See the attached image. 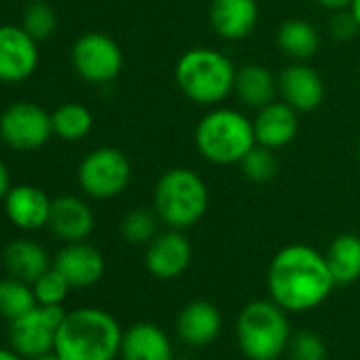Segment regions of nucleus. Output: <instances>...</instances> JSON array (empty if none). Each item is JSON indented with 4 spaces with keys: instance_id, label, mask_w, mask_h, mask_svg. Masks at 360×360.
I'll return each mask as SVG.
<instances>
[{
    "instance_id": "31",
    "label": "nucleus",
    "mask_w": 360,
    "mask_h": 360,
    "mask_svg": "<svg viewBox=\"0 0 360 360\" xmlns=\"http://www.w3.org/2000/svg\"><path fill=\"white\" fill-rule=\"evenodd\" d=\"M286 352L290 354V360H326L328 356L324 339L311 330L295 333Z\"/></svg>"
},
{
    "instance_id": "9",
    "label": "nucleus",
    "mask_w": 360,
    "mask_h": 360,
    "mask_svg": "<svg viewBox=\"0 0 360 360\" xmlns=\"http://www.w3.org/2000/svg\"><path fill=\"white\" fill-rule=\"evenodd\" d=\"M72 66L83 81L106 85L119 77L123 68V51L108 34L85 32L72 45Z\"/></svg>"
},
{
    "instance_id": "21",
    "label": "nucleus",
    "mask_w": 360,
    "mask_h": 360,
    "mask_svg": "<svg viewBox=\"0 0 360 360\" xmlns=\"http://www.w3.org/2000/svg\"><path fill=\"white\" fill-rule=\"evenodd\" d=\"M233 94L248 108H263L278 96V77L263 64H244L236 72Z\"/></svg>"
},
{
    "instance_id": "16",
    "label": "nucleus",
    "mask_w": 360,
    "mask_h": 360,
    "mask_svg": "<svg viewBox=\"0 0 360 360\" xmlns=\"http://www.w3.org/2000/svg\"><path fill=\"white\" fill-rule=\"evenodd\" d=\"M223 328V316L217 305L210 301H191L180 309L176 318V335L178 339L191 345L204 347L210 345Z\"/></svg>"
},
{
    "instance_id": "13",
    "label": "nucleus",
    "mask_w": 360,
    "mask_h": 360,
    "mask_svg": "<svg viewBox=\"0 0 360 360\" xmlns=\"http://www.w3.org/2000/svg\"><path fill=\"white\" fill-rule=\"evenodd\" d=\"M322 77L305 62H292L278 75V96L297 112H311L324 100Z\"/></svg>"
},
{
    "instance_id": "29",
    "label": "nucleus",
    "mask_w": 360,
    "mask_h": 360,
    "mask_svg": "<svg viewBox=\"0 0 360 360\" xmlns=\"http://www.w3.org/2000/svg\"><path fill=\"white\" fill-rule=\"evenodd\" d=\"M22 28L34 41H47L56 32V28H58V18H56L53 9L47 3H43V0H37V3H32V5H28L24 9Z\"/></svg>"
},
{
    "instance_id": "24",
    "label": "nucleus",
    "mask_w": 360,
    "mask_h": 360,
    "mask_svg": "<svg viewBox=\"0 0 360 360\" xmlns=\"http://www.w3.org/2000/svg\"><path fill=\"white\" fill-rule=\"evenodd\" d=\"M278 47L292 62H307L320 47L318 30L303 20H286L278 30Z\"/></svg>"
},
{
    "instance_id": "32",
    "label": "nucleus",
    "mask_w": 360,
    "mask_h": 360,
    "mask_svg": "<svg viewBox=\"0 0 360 360\" xmlns=\"http://www.w3.org/2000/svg\"><path fill=\"white\" fill-rule=\"evenodd\" d=\"M356 32H360V28H358V24H356V20H354L349 9L337 11L333 15V20H330V34L337 41H349V39L356 37Z\"/></svg>"
},
{
    "instance_id": "18",
    "label": "nucleus",
    "mask_w": 360,
    "mask_h": 360,
    "mask_svg": "<svg viewBox=\"0 0 360 360\" xmlns=\"http://www.w3.org/2000/svg\"><path fill=\"white\" fill-rule=\"evenodd\" d=\"M51 204L53 202L47 198V193L34 185L11 187L5 195V212L9 221L24 231H37L49 225Z\"/></svg>"
},
{
    "instance_id": "14",
    "label": "nucleus",
    "mask_w": 360,
    "mask_h": 360,
    "mask_svg": "<svg viewBox=\"0 0 360 360\" xmlns=\"http://www.w3.org/2000/svg\"><path fill=\"white\" fill-rule=\"evenodd\" d=\"M53 267L68 280L72 288H89L102 280L106 261L96 246L72 242L56 255Z\"/></svg>"
},
{
    "instance_id": "5",
    "label": "nucleus",
    "mask_w": 360,
    "mask_h": 360,
    "mask_svg": "<svg viewBox=\"0 0 360 360\" xmlns=\"http://www.w3.org/2000/svg\"><path fill=\"white\" fill-rule=\"evenodd\" d=\"M288 311L274 299L248 303L236 322V337L248 360H278L290 343Z\"/></svg>"
},
{
    "instance_id": "30",
    "label": "nucleus",
    "mask_w": 360,
    "mask_h": 360,
    "mask_svg": "<svg viewBox=\"0 0 360 360\" xmlns=\"http://www.w3.org/2000/svg\"><path fill=\"white\" fill-rule=\"evenodd\" d=\"M32 288H34V297H37L39 305H62L72 286L51 265L39 280L32 282Z\"/></svg>"
},
{
    "instance_id": "11",
    "label": "nucleus",
    "mask_w": 360,
    "mask_h": 360,
    "mask_svg": "<svg viewBox=\"0 0 360 360\" xmlns=\"http://www.w3.org/2000/svg\"><path fill=\"white\" fill-rule=\"evenodd\" d=\"M39 41L22 26H0V81L20 83L39 66Z\"/></svg>"
},
{
    "instance_id": "38",
    "label": "nucleus",
    "mask_w": 360,
    "mask_h": 360,
    "mask_svg": "<svg viewBox=\"0 0 360 360\" xmlns=\"http://www.w3.org/2000/svg\"><path fill=\"white\" fill-rule=\"evenodd\" d=\"M358 161H360V140H358Z\"/></svg>"
},
{
    "instance_id": "10",
    "label": "nucleus",
    "mask_w": 360,
    "mask_h": 360,
    "mask_svg": "<svg viewBox=\"0 0 360 360\" xmlns=\"http://www.w3.org/2000/svg\"><path fill=\"white\" fill-rule=\"evenodd\" d=\"M53 134L51 115L34 102H15L0 115V138L11 148L37 150Z\"/></svg>"
},
{
    "instance_id": "35",
    "label": "nucleus",
    "mask_w": 360,
    "mask_h": 360,
    "mask_svg": "<svg viewBox=\"0 0 360 360\" xmlns=\"http://www.w3.org/2000/svg\"><path fill=\"white\" fill-rule=\"evenodd\" d=\"M0 360H26V358L18 354L13 347H0Z\"/></svg>"
},
{
    "instance_id": "34",
    "label": "nucleus",
    "mask_w": 360,
    "mask_h": 360,
    "mask_svg": "<svg viewBox=\"0 0 360 360\" xmlns=\"http://www.w3.org/2000/svg\"><path fill=\"white\" fill-rule=\"evenodd\" d=\"M9 189H11V183H9V172H7L5 161L0 159V200H5V195L9 193Z\"/></svg>"
},
{
    "instance_id": "20",
    "label": "nucleus",
    "mask_w": 360,
    "mask_h": 360,
    "mask_svg": "<svg viewBox=\"0 0 360 360\" xmlns=\"http://www.w3.org/2000/svg\"><path fill=\"white\" fill-rule=\"evenodd\" d=\"M94 223H96L94 212L83 200L75 195H64V198L53 200L49 227L53 236L64 240L66 244L85 242L94 231Z\"/></svg>"
},
{
    "instance_id": "3",
    "label": "nucleus",
    "mask_w": 360,
    "mask_h": 360,
    "mask_svg": "<svg viewBox=\"0 0 360 360\" xmlns=\"http://www.w3.org/2000/svg\"><path fill=\"white\" fill-rule=\"evenodd\" d=\"M210 193L206 180L189 167L163 172L153 191V210L167 229L185 231L208 212Z\"/></svg>"
},
{
    "instance_id": "27",
    "label": "nucleus",
    "mask_w": 360,
    "mask_h": 360,
    "mask_svg": "<svg viewBox=\"0 0 360 360\" xmlns=\"http://www.w3.org/2000/svg\"><path fill=\"white\" fill-rule=\"evenodd\" d=\"M244 176L250 180V183L263 185L269 183V180L278 174V159H276V150L255 144L248 155L240 161Z\"/></svg>"
},
{
    "instance_id": "23",
    "label": "nucleus",
    "mask_w": 360,
    "mask_h": 360,
    "mask_svg": "<svg viewBox=\"0 0 360 360\" xmlns=\"http://www.w3.org/2000/svg\"><path fill=\"white\" fill-rule=\"evenodd\" d=\"M326 263L335 284L347 286L360 278V236L341 233L326 248Z\"/></svg>"
},
{
    "instance_id": "17",
    "label": "nucleus",
    "mask_w": 360,
    "mask_h": 360,
    "mask_svg": "<svg viewBox=\"0 0 360 360\" xmlns=\"http://www.w3.org/2000/svg\"><path fill=\"white\" fill-rule=\"evenodd\" d=\"M259 24L257 0H212L210 26L225 41H244Z\"/></svg>"
},
{
    "instance_id": "2",
    "label": "nucleus",
    "mask_w": 360,
    "mask_h": 360,
    "mask_svg": "<svg viewBox=\"0 0 360 360\" xmlns=\"http://www.w3.org/2000/svg\"><path fill=\"white\" fill-rule=\"evenodd\" d=\"M123 328L117 318L100 307L66 311L53 352L62 360H115L121 352Z\"/></svg>"
},
{
    "instance_id": "25",
    "label": "nucleus",
    "mask_w": 360,
    "mask_h": 360,
    "mask_svg": "<svg viewBox=\"0 0 360 360\" xmlns=\"http://www.w3.org/2000/svg\"><path fill=\"white\" fill-rule=\"evenodd\" d=\"M53 134L66 142L83 140L94 127V115L87 106L79 102H66L51 115Z\"/></svg>"
},
{
    "instance_id": "6",
    "label": "nucleus",
    "mask_w": 360,
    "mask_h": 360,
    "mask_svg": "<svg viewBox=\"0 0 360 360\" xmlns=\"http://www.w3.org/2000/svg\"><path fill=\"white\" fill-rule=\"evenodd\" d=\"M255 144L252 119L236 108H212L195 127V148L214 165L240 163Z\"/></svg>"
},
{
    "instance_id": "1",
    "label": "nucleus",
    "mask_w": 360,
    "mask_h": 360,
    "mask_svg": "<svg viewBox=\"0 0 360 360\" xmlns=\"http://www.w3.org/2000/svg\"><path fill=\"white\" fill-rule=\"evenodd\" d=\"M326 257L307 244H290L278 250L267 269V290L290 314L322 305L335 288Z\"/></svg>"
},
{
    "instance_id": "36",
    "label": "nucleus",
    "mask_w": 360,
    "mask_h": 360,
    "mask_svg": "<svg viewBox=\"0 0 360 360\" xmlns=\"http://www.w3.org/2000/svg\"><path fill=\"white\" fill-rule=\"evenodd\" d=\"M349 11H352V15H354L356 24H358V28H360V0H352Z\"/></svg>"
},
{
    "instance_id": "12",
    "label": "nucleus",
    "mask_w": 360,
    "mask_h": 360,
    "mask_svg": "<svg viewBox=\"0 0 360 360\" xmlns=\"http://www.w3.org/2000/svg\"><path fill=\"white\" fill-rule=\"evenodd\" d=\"M193 248L187 236L178 229H167L157 233L150 244H146L144 265L150 276L159 280L180 278L191 265Z\"/></svg>"
},
{
    "instance_id": "19",
    "label": "nucleus",
    "mask_w": 360,
    "mask_h": 360,
    "mask_svg": "<svg viewBox=\"0 0 360 360\" xmlns=\"http://www.w3.org/2000/svg\"><path fill=\"white\" fill-rule=\"evenodd\" d=\"M121 360H174V347L167 333L153 322H136L123 330Z\"/></svg>"
},
{
    "instance_id": "37",
    "label": "nucleus",
    "mask_w": 360,
    "mask_h": 360,
    "mask_svg": "<svg viewBox=\"0 0 360 360\" xmlns=\"http://www.w3.org/2000/svg\"><path fill=\"white\" fill-rule=\"evenodd\" d=\"M30 360H62L56 352H49V354H43V356H37V358H30Z\"/></svg>"
},
{
    "instance_id": "4",
    "label": "nucleus",
    "mask_w": 360,
    "mask_h": 360,
    "mask_svg": "<svg viewBox=\"0 0 360 360\" xmlns=\"http://www.w3.org/2000/svg\"><path fill=\"white\" fill-rule=\"evenodd\" d=\"M238 68L210 47H195L180 56L174 77L178 89L200 106H217L233 94Z\"/></svg>"
},
{
    "instance_id": "28",
    "label": "nucleus",
    "mask_w": 360,
    "mask_h": 360,
    "mask_svg": "<svg viewBox=\"0 0 360 360\" xmlns=\"http://www.w3.org/2000/svg\"><path fill=\"white\" fill-rule=\"evenodd\" d=\"M159 217L155 214V210H131L123 217L121 221V236L129 242V244H150L157 236V227H159Z\"/></svg>"
},
{
    "instance_id": "8",
    "label": "nucleus",
    "mask_w": 360,
    "mask_h": 360,
    "mask_svg": "<svg viewBox=\"0 0 360 360\" xmlns=\"http://www.w3.org/2000/svg\"><path fill=\"white\" fill-rule=\"evenodd\" d=\"M66 311L62 305H37L22 318L9 322V343L24 358L53 352L56 335Z\"/></svg>"
},
{
    "instance_id": "26",
    "label": "nucleus",
    "mask_w": 360,
    "mask_h": 360,
    "mask_svg": "<svg viewBox=\"0 0 360 360\" xmlns=\"http://www.w3.org/2000/svg\"><path fill=\"white\" fill-rule=\"evenodd\" d=\"M39 305L32 284L18 280L13 276L0 280V316L13 322Z\"/></svg>"
},
{
    "instance_id": "15",
    "label": "nucleus",
    "mask_w": 360,
    "mask_h": 360,
    "mask_svg": "<svg viewBox=\"0 0 360 360\" xmlns=\"http://www.w3.org/2000/svg\"><path fill=\"white\" fill-rule=\"evenodd\" d=\"M252 125H255L257 144L278 150L295 140L299 129V112L286 102L274 100L271 104L257 110Z\"/></svg>"
},
{
    "instance_id": "33",
    "label": "nucleus",
    "mask_w": 360,
    "mask_h": 360,
    "mask_svg": "<svg viewBox=\"0 0 360 360\" xmlns=\"http://www.w3.org/2000/svg\"><path fill=\"white\" fill-rule=\"evenodd\" d=\"M316 3H318L322 9L337 13V11H345V9H349L352 0H316Z\"/></svg>"
},
{
    "instance_id": "22",
    "label": "nucleus",
    "mask_w": 360,
    "mask_h": 360,
    "mask_svg": "<svg viewBox=\"0 0 360 360\" xmlns=\"http://www.w3.org/2000/svg\"><path fill=\"white\" fill-rule=\"evenodd\" d=\"M3 263L9 276L24 280L28 284L39 280L53 265L49 261L47 250L34 240H15L7 244L3 252Z\"/></svg>"
},
{
    "instance_id": "7",
    "label": "nucleus",
    "mask_w": 360,
    "mask_h": 360,
    "mask_svg": "<svg viewBox=\"0 0 360 360\" xmlns=\"http://www.w3.org/2000/svg\"><path fill=\"white\" fill-rule=\"evenodd\" d=\"M77 176L83 193L94 200H112L127 189L131 165L123 150L100 146L81 161Z\"/></svg>"
}]
</instances>
